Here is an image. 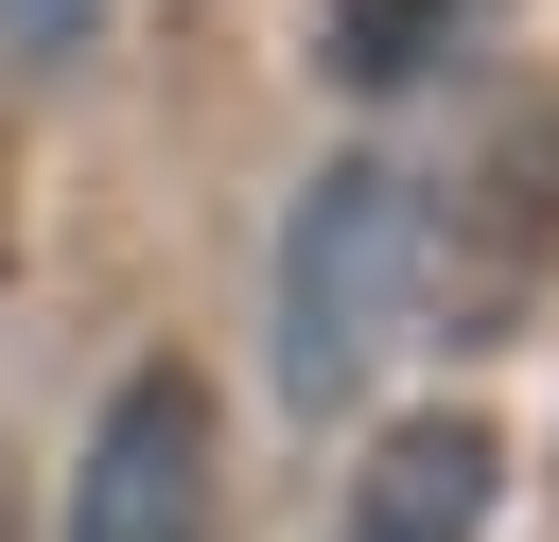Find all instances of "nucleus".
Instances as JSON below:
<instances>
[{"instance_id": "39448f33", "label": "nucleus", "mask_w": 559, "mask_h": 542, "mask_svg": "<svg viewBox=\"0 0 559 542\" xmlns=\"http://www.w3.org/2000/svg\"><path fill=\"white\" fill-rule=\"evenodd\" d=\"M454 17H472V0H314V70H332V87H419V70L454 52Z\"/></svg>"}, {"instance_id": "7ed1b4c3", "label": "nucleus", "mask_w": 559, "mask_h": 542, "mask_svg": "<svg viewBox=\"0 0 559 542\" xmlns=\"http://www.w3.org/2000/svg\"><path fill=\"white\" fill-rule=\"evenodd\" d=\"M52 542H227V455H210V385L192 367H122L105 385Z\"/></svg>"}, {"instance_id": "f03ea898", "label": "nucleus", "mask_w": 559, "mask_h": 542, "mask_svg": "<svg viewBox=\"0 0 559 542\" xmlns=\"http://www.w3.org/2000/svg\"><path fill=\"white\" fill-rule=\"evenodd\" d=\"M559 262V87H489L454 175H419V332L489 350Z\"/></svg>"}, {"instance_id": "423d86ee", "label": "nucleus", "mask_w": 559, "mask_h": 542, "mask_svg": "<svg viewBox=\"0 0 559 542\" xmlns=\"http://www.w3.org/2000/svg\"><path fill=\"white\" fill-rule=\"evenodd\" d=\"M87 35H105V0H0V52L17 70H87Z\"/></svg>"}, {"instance_id": "0eeeda50", "label": "nucleus", "mask_w": 559, "mask_h": 542, "mask_svg": "<svg viewBox=\"0 0 559 542\" xmlns=\"http://www.w3.org/2000/svg\"><path fill=\"white\" fill-rule=\"evenodd\" d=\"M0 542H17V525H0Z\"/></svg>"}, {"instance_id": "f257e3e1", "label": "nucleus", "mask_w": 559, "mask_h": 542, "mask_svg": "<svg viewBox=\"0 0 559 542\" xmlns=\"http://www.w3.org/2000/svg\"><path fill=\"white\" fill-rule=\"evenodd\" d=\"M419 332V157H332L280 227V402L349 420Z\"/></svg>"}, {"instance_id": "20e7f679", "label": "nucleus", "mask_w": 559, "mask_h": 542, "mask_svg": "<svg viewBox=\"0 0 559 542\" xmlns=\"http://www.w3.org/2000/svg\"><path fill=\"white\" fill-rule=\"evenodd\" d=\"M489 490H507L489 420H384L349 507H332V542H489Z\"/></svg>"}]
</instances>
